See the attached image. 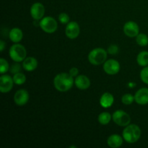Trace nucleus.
<instances>
[{
	"mask_svg": "<svg viewBox=\"0 0 148 148\" xmlns=\"http://www.w3.org/2000/svg\"><path fill=\"white\" fill-rule=\"evenodd\" d=\"M5 48V43L2 40H0V51L2 52Z\"/></svg>",
	"mask_w": 148,
	"mask_h": 148,
	"instance_id": "nucleus-30",
	"label": "nucleus"
},
{
	"mask_svg": "<svg viewBox=\"0 0 148 148\" xmlns=\"http://www.w3.org/2000/svg\"><path fill=\"white\" fill-rule=\"evenodd\" d=\"M44 14L45 7L41 3L36 2L30 7V14L34 20H40L43 18Z\"/></svg>",
	"mask_w": 148,
	"mask_h": 148,
	"instance_id": "nucleus-11",
	"label": "nucleus"
},
{
	"mask_svg": "<svg viewBox=\"0 0 148 148\" xmlns=\"http://www.w3.org/2000/svg\"><path fill=\"white\" fill-rule=\"evenodd\" d=\"M107 144L111 148H117L122 145L123 139L119 134H112L107 140Z\"/></svg>",
	"mask_w": 148,
	"mask_h": 148,
	"instance_id": "nucleus-17",
	"label": "nucleus"
},
{
	"mask_svg": "<svg viewBox=\"0 0 148 148\" xmlns=\"http://www.w3.org/2000/svg\"><path fill=\"white\" fill-rule=\"evenodd\" d=\"M13 81H14V84L17 85H21L24 84L26 81V77L25 75L21 72H18V73L14 74L13 76Z\"/></svg>",
	"mask_w": 148,
	"mask_h": 148,
	"instance_id": "nucleus-21",
	"label": "nucleus"
},
{
	"mask_svg": "<svg viewBox=\"0 0 148 148\" xmlns=\"http://www.w3.org/2000/svg\"><path fill=\"white\" fill-rule=\"evenodd\" d=\"M141 136V130L136 124H129L126 127L122 133V137L127 143L130 144L135 143Z\"/></svg>",
	"mask_w": 148,
	"mask_h": 148,
	"instance_id": "nucleus-2",
	"label": "nucleus"
},
{
	"mask_svg": "<svg viewBox=\"0 0 148 148\" xmlns=\"http://www.w3.org/2000/svg\"><path fill=\"white\" fill-rule=\"evenodd\" d=\"M9 53H10V58L14 62H21L24 61V59L26 58L27 51H26L25 48L23 45L17 43L10 47Z\"/></svg>",
	"mask_w": 148,
	"mask_h": 148,
	"instance_id": "nucleus-4",
	"label": "nucleus"
},
{
	"mask_svg": "<svg viewBox=\"0 0 148 148\" xmlns=\"http://www.w3.org/2000/svg\"><path fill=\"white\" fill-rule=\"evenodd\" d=\"M134 101V95L133 96L132 94L127 93L124 94L121 98V102L125 105H130Z\"/></svg>",
	"mask_w": 148,
	"mask_h": 148,
	"instance_id": "nucleus-24",
	"label": "nucleus"
},
{
	"mask_svg": "<svg viewBox=\"0 0 148 148\" xmlns=\"http://www.w3.org/2000/svg\"><path fill=\"white\" fill-rule=\"evenodd\" d=\"M8 70H10V66L7 61L3 58L0 59V73L4 75Z\"/></svg>",
	"mask_w": 148,
	"mask_h": 148,
	"instance_id": "nucleus-23",
	"label": "nucleus"
},
{
	"mask_svg": "<svg viewBox=\"0 0 148 148\" xmlns=\"http://www.w3.org/2000/svg\"><path fill=\"white\" fill-rule=\"evenodd\" d=\"M75 84L78 89L83 90L88 89L90 86V81L85 75H79L75 78Z\"/></svg>",
	"mask_w": 148,
	"mask_h": 148,
	"instance_id": "nucleus-14",
	"label": "nucleus"
},
{
	"mask_svg": "<svg viewBox=\"0 0 148 148\" xmlns=\"http://www.w3.org/2000/svg\"><path fill=\"white\" fill-rule=\"evenodd\" d=\"M13 78H12L10 75H2L0 77V91L2 93L9 92L13 88L14 84Z\"/></svg>",
	"mask_w": 148,
	"mask_h": 148,
	"instance_id": "nucleus-8",
	"label": "nucleus"
},
{
	"mask_svg": "<svg viewBox=\"0 0 148 148\" xmlns=\"http://www.w3.org/2000/svg\"><path fill=\"white\" fill-rule=\"evenodd\" d=\"M124 34L130 38L137 37L140 33V27L136 23L133 21H129L125 23L124 26Z\"/></svg>",
	"mask_w": 148,
	"mask_h": 148,
	"instance_id": "nucleus-10",
	"label": "nucleus"
},
{
	"mask_svg": "<svg viewBox=\"0 0 148 148\" xmlns=\"http://www.w3.org/2000/svg\"><path fill=\"white\" fill-rule=\"evenodd\" d=\"M112 119L114 123L120 127H127L131 122L130 115L122 110H117L113 114Z\"/></svg>",
	"mask_w": 148,
	"mask_h": 148,
	"instance_id": "nucleus-6",
	"label": "nucleus"
},
{
	"mask_svg": "<svg viewBox=\"0 0 148 148\" xmlns=\"http://www.w3.org/2000/svg\"><path fill=\"white\" fill-rule=\"evenodd\" d=\"M103 70L109 75H116L120 70V64L115 59H108L104 62Z\"/></svg>",
	"mask_w": 148,
	"mask_h": 148,
	"instance_id": "nucleus-7",
	"label": "nucleus"
},
{
	"mask_svg": "<svg viewBox=\"0 0 148 148\" xmlns=\"http://www.w3.org/2000/svg\"><path fill=\"white\" fill-rule=\"evenodd\" d=\"M114 102V98L112 94L109 92H105L101 95L100 98V104L103 108H110Z\"/></svg>",
	"mask_w": 148,
	"mask_h": 148,
	"instance_id": "nucleus-16",
	"label": "nucleus"
},
{
	"mask_svg": "<svg viewBox=\"0 0 148 148\" xmlns=\"http://www.w3.org/2000/svg\"><path fill=\"white\" fill-rule=\"evenodd\" d=\"M23 66L25 70L27 71V72H32L37 68V59L32 56L26 57L23 62Z\"/></svg>",
	"mask_w": 148,
	"mask_h": 148,
	"instance_id": "nucleus-15",
	"label": "nucleus"
},
{
	"mask_svg": "<svg viewBox=\"0 0 148 148\" xmlns=\"http://www.w3.org/2000/svg\"><path fill=\"white\" fill-rule=\"evenodd\" d=\"M98 122L102 125H106L111 121V116L108 112H102L98 116Z\"/></svg>",
	"mask_w": 148,
	"mask_h": 148,
	"instance_id": "nucleus-20",
	"label": "nucleus"
},
{
	"mask_svg": "<svg viewBox=\"0 0 148 148\" xmlns=\"http://www.w3.org/2000/svg\"><path fill=\"white\" fill-rule=\"evenodd\" d=\"M137 62L140 66H147L148 65V52L142 51L137 55Z\"/></svg>",
	"mask_w": 148,
	"mask_h": 148,
	"instance_id": "nucleus-19",
	"label": "nucleus"
},
{
	"mask_svg": "<svg viewBox=\"0 0 148 148\" xmlns=\"http://www.w3.org/2000/svg\"><path fill=\"white\" fill-rule=\"evenodd\" d=\"M140 78L144 83L148 85V66H145L140 72Z\"/></svg>",
	"mask_w": 148,
	"mask_h": 148,
	"instance_id": "nucleus-25",
	"label": "nucleus"
},
{
	"mask_svg": "<svg viewBox=\"0 0 148 148\" xmlns=\"http://www.w3.org/2000/svg\"><path fill=\"white\" fill-rule=\"evenodd\" d=\"M39 25L45 33L49 34L56 32L58 28L57 22L51 17H46L42 19L39 23Z\"/></svg>",
	"mask_w": 148,
	"mask_h": 148,
	"instance_id": "nucleus-5",
	"label": "nucleus"
},
{
	"mask_svg": "<svg viewBox=\"0 0 148 148\" xmlns=\"http://www.w3.org/2000/svg\"><path fill=\"white\" fill-rule=\"evenodd\" d=\"M29 93L26 90L20 89L15 92L14 95V101L16 105L24 106L28 102Z\"/></svg>",
	"mask_w": 148,
	"mask_h": 148,
	"instance_id": "nucleus-12",
	"label": "nucleus"
},
{
	"mask_svg": "<svg viewBox=\"0 0 148 148\" xmlns=\"http://www.w3.org/2000/svg\"><path fill=\"white\" fill-rule=\"evenodd\" d=\"M107 53L108 52L102 48L94 49L88 54V60L93 65L102 64L106 61Z\"/></svg>",
	"mask_w": 148,
	"mask_h": 148,
	"instance_id": "nucleus-3",
	"label": "nucleus"
},
{
	"mask_svg": "<svg viewBox=\"0 0 148 148\" xmlns=\"http://www.w3.org/2000/svg\"><path fill=\"white\" fill-rule=\"evenodd\" d=\"M107 52L111 55L116 54L119 52V47L116 45H111V46L108 48V49H107Z\"/></svg>",
	"mask_w": 148,
	"mask_h": 148,
	"instance_id": "nucleus-28",
	"label": "nucleus"
},
{
	"mask_svg": "<svg viewBox=\"0 0 148 148\" xmlns=\"http://www.w3.org/2000/svg\"><path fill=\"white\" fill-rule=\"evenodd\" d=\"M59 20L62 24H68L69 23V17L66 13L62 12L59 15Z\"/></svg>",
	"mask_w": 148,
	"mask_h": 148,
	"instance_id": "nucleus-26",
	"label": "nucleus"
},
{
	"mask_svg": "<svg viewBox=\"0 0 148 148\" xmlns=\"http://www.w3.org/2000/svg\"><path fill=\"white\" fill-rule=\"evenodd\" d=\"M9 38L13 43H19L23 39V33L22 30H20L18 27H14L10 30V33H9Z\"/></svg>",
	"mask_w": 148,
	"mask_h": 148,
	"instance_id": "nucleus-18",
	"label": "nucleus"
},
{
	"mask_svg": "<svg viewBox=\"0 0 148 148\" xmlns=\"http://www.w3.org/2000/svg\"><path fill=\"white\" fill-rule=\"evenodd\" d=\"M134 101L139 105L148 103V88H143L137 91L134 95Z\"/></svg>",
	"mask_w": 148,
	"mask_h": 148,
	"instance_id": "nucleus-13",
	"label": "nucleus"
},
{
	"mask_svg": "<svg viewBox=\"0 0 148 148\" xmlns=\"http://www.w3.org/2000/svg\"><path fill=\"white\" fill-rule=\"evenodd\" d=\"M69 73L74 77L77 76L78 74H79V70H78V69L77 67H72V69L69 70Z\"/></svg>",
	"mask_w": 148,
	"mask_h": 148,
	"instance_id": "nucleus-29",
	"label": "nucleus"
},
{
	"mask_svg": "<svg viewBox=\"0 0 148 148\" xmlns=\"http://www.w3.org/2000/svg\"><path fill=\"white\" fill-rule=\"evenodd\" d=\"M20 70H21V66L20 65L19 62H16L15 64H13L10 67V72L13 75L20 72Z\"/></svg>",
	"mask_w": 148,
	"mask_h": 148,
	"instance_id": "nucleus-27",
	"label": "nucleus"
},
{
	"mask_svg": "<svg viewBox=\"0 0 148 148\" xmlns=\"http://www.w3.org/2000/svg\"><path fill=\"white\" fill-rule=\"evenodd\" d=\"M137 43L140 46H146L148 45V36L144 33H139L136 37Z\"/></svg>",
	"mask_w": 148,
	"mask_h": 148,
	"instance_id": "nucleus-22",
	"label": "nucleus"
},
{
	"mask_svg": "<svg viewBox=\"0 0 148 148\" xmlns=\"http://www.w3.org/2000/svg\"><path fill=\"white\" fill-rule=\"evenodd\" d=\"M75 84L74 77L69 73H60L53 79V85L55 88L59 92H67L72 88Z\"/></svg>",
	"mask_w": 148,
	"mask_h": 148,
	"instance_id": "nucleus-1",
	"label": "nucleus"
},
{
	"mask_svg": "<svg viewBox=\"0 0 148 148\" xmlns=\"http://www.w3.org/2000/svg\"><path fill=\"white\" fill-rule=\"evenodd\" d=\"M80 33L79 25L76 22H69L65 29V33L69 39H75L79 36Z\"/></svg>",
	"mask_w": 148,
	"mask_h": 148,
	"instance_id": "nucleus-9",
	"label": "nucleus"
}]
</instances>
